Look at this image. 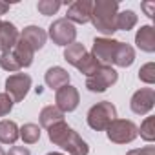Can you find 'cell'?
<instances>
[{"mask_svg":"<svg viewBox=\"0 0 155 155\" xmlns=\"http://www.w3.org/2000/svg\"><path fill=\"white\" fill-rule=\"evenodd\" d=\"M117 13H119L117 2H113V0H97V2H93L90 20L95 26V29L101 31L102 35H113L117 31L115 28Z\"/></svg>","mask_w":155,"mask_h":155,"instance_id":"obj_1","label":"cell"},{"mask_svg":"<svg viewBox=\"0 0 155 155\" xmlns=\"http://www.w3.org/2000/svg\"><path fill=\"white\" fill-rule=\"evenodd\" d=\"M117 119V108L110 101L97 102L88 111V126L95 131H104Z\"/></svg>","mask_w":155,"mask_h":155,"instance_id":"obj_2","label":"cell"},{"mask_svg":"<svg viewBox=\"0 0 155 155\" xmlns=\"http://www.w3.org/2000/svg\"><path fill=\"white\" fill-rule=\"evenodd\" d=\"M119 81V73L111 68V66H104L101 64V68L90 75L86 79V88L91 91V93H102L106 91L110 86H113L115 82Z\"/></svg>","mask_w":155,"mask_h":155,"instance_id":"obj_3","label":"cell"},{"mask_svg":"<svg viewBox=\"0 0 155 155\" xmlns=\"http://www.w3.org/2000/svg\"><path fill=\"white\" fill-rule=\"evenodd\" d=\"M108 139L115 144H128V142H133L139 135V130L137 126L131 122V120H126V119H115L108 130Z\"/></svg>","mask_w":155,"mask_h":155,"instance_id":"obj_4","label":"cell"},{"mask_svg":"<svg viewBox=\"0 0 155 155\" xmlns=\"http://www.w3.org/2000/svg\"><path fill=\"white\" fill-rule=\"evenodd\" d=\"M49 38L57 44V46H69L75 42L77 38V28L75 24H71L68 18H57L48 31Z\"/></svg>","mask_w":155,"mask_h":155,"instance_id":"obj_5","label":"cell"},{"mask_svg":"<svg viewBox=\"0 0 155 155\" xmlns=\"http://www.w3.org/2000/svg\"><path fill=\"white\" fill-rule=\"evenodd\" d=\"M31 88V77L28 73H13L6 79V93L11 97L13 102L24 101Z\"/></svg>","mask_w":155,"mask_h":155,"instance_id":"obj_6","label":"cell"},{"mask_svg":"<svg viewBox=\"0 0 155 155\" xmlns=\"http://www.w3.org/2000/svg\"><path fill=\"white\" fill-rule=\"evenodd\" d=\"M55 102H57L55 106H57L62 113H68V111L77 110V106H79V102H81L79 90H77L75 86H69V84L58 88L57 93H55Z\"/></svg>","mask_w":155,"mask_h":155,"instance_id":"obj_7","label":"cell"},{"mask_svg":"<svg viewBox=\"0 0 155 155\" xmlns=\"http://www.w3.org/2000/svg\"><path fill=\"white\" fill-rule=\"evenodd\" d=\"M155 104V91L153 88H140L139 91H135L131 95L130 101V108L135 115H146L153 110Z\"/></svg>","mask_w":155,"mask_h":155,"instance_id":"obj_8","label":"cell"},{"mask_svg":"<svg viewBox=\"0 0 155 155\" xmlns=\"http://www.w3.org/2000/svg\"><path fill=\"white\" fill-rule=\"evenodd\" d=\"M117 44H119V40H113V38H106V37L95 38V40H93L91 55H93L99 62H104V66H110V64L113 62V55H115Z\"/></svg>","mask_w":155,"mask_h":155,"instance_id":"obj_9","label":"cell"},{"mask_svg":"<svg viewBox=\"0 0 155 155\" xmlns=\"http://www.w3.org/2000/svg\"><path fill=\"white\" fill-rule=\"evenodd\" d=\"M91 8H93L91 0H77V2H73L68 8L66 18L71 24H88L90 17H91Z\"/></svg>","mask_w":155,"mask_h":155,"instance_id":"obj_10","label":"cell"},{"mask_svg":"<svg viewBox=\"0 0 155 155\" xmlns=\"http://www.w3.org/2000/svg\"><path fill=\"white\" fill-rule=\"evenodd\" d=\"M20 38H22V40H26V42L31 46V49H33V51H37V49H42V48L46 46L48 33H46L42 28H38V26H28V28H24V29H22Z\"/></svg>","mask_w":155,"mask_h":155,"instance_id":"obj_11","label":"cell"},{"mask_svg":"<svg viewBox=\"0 0 155 155\" xmlns=\"http://www.w3.org/2000/svg\"><path fill=\"white\" fill-rule=\"evenodd\" d=\"M62 150H66L69 155H88L90 153V146L88 142L77 133L75 130H71V133L66 137V140L60 144Z\"/></svg>","mask_w":155,"mask_h":155,"instance_id":"obj_12","label":"cell"},{"mask_svg":"<svg viewBox=\"0 0 155 155\" xmlns=\"http://www.w3.org/2000/svg\"><path fill=\"white\" fill-rule=\"evenodd\" d=\"M18 38H20V33L15 28V24L2 22V28H0V49H2V53L4 51H11Z\"/></svg>","mask_w":155,"mask_h":155,"instance_id":"obj_13","label":"cell"},{"mask_svg":"<svg viewBox=\"0 0 155 155\" xmlns=\"http://www.w3.org/2000/svg\"><path fill=\"white\" fill-rule=\"evenodd\" d=\"M44 81H46L48 88L58 90V88L69 84V73H68L64 68H60V66H53V68H49V69L46 71Z\"/></svg>","mask_w":155,"mask_h":155,"instance_id":"obj_14","label":"cell"},{"mask_svg":"<svg viewBox=\"0 0 155 155\" xmlns=\"http://www.w3.org/2000/svg\"><path fill=\"white\" fill-rule=\"evenodd\" d=\"M135 44L140 51L153 53L155 51V29L151 26H142L135 35Z\"/></svg>","mask_w":155,"mask_h":155,"instance_id":"obj_15","label":"cell"},{"mask_svg":"<svg viewBox=\"0 0 155 155\" xmlns=\"http://www.w3.org/2000/svg\"><path fill=\"white\" fill-rule=\"evenodd\" d=\"M11 53L15 55V58H17V62L20 64V68H29V66L33 64L35 51L31 49V46H29L26 40L18 38L17 44H15V48L11 49Z\"/></svg>","mask_w":155,"mask_h":155,"instance_id":"obj_16","label":"cell"},{"mask_svg":"<svg viewBox=\"0 0 155 155\" xmlns=\"http://www.w3.org/2000/svg\"><path fill=\"white\" fill-rule=\"evenodd\" d=\"M133 60H135V49L130 44L119 42L117 49H115V55H113V64L119 66V68H130L133 64Z\"/></svg>","mask_w":155,"mask_h":155,"instance_id":"obj_17","label":"cell"},{"mask_svg":"<svg viewBox=\"0 0 155 155\" xmlns=\"http://www.w3.org/2000/svg\"><path fill=\"white\" fill-rule=\"evenodd\" d=\"M38 119H40V126L42 128H51L53 124L64 120V113L57 106H46V108H42Z\"/></svg>","mask_w":155,"mask_h":155,"instance_id":"obj_18","label":"cell"},{"mask_svg":"<svg viewBox=\"0 0 155 155\" xmlns=\"http://www.w3.org/2000/svg\"><path fill=\"white\" fill-rule=\"evenodd\" d=\"M18 139V126L13 120H0V142L15 144Z\"/></svg>","mask_w":155,"mask_h":155,"instance_id":"obj_19","label":"cell"},{"mask_svg":"<svg viewBox=\"0 0 155 155\" xmlns=\"http://www.w3.org/2000/svg\"><path fill=\"white\" fill-rule=\"evenodd\" d=\"M71 126H68L64 120L62 122H57V124H53L51 128H48V137H49V140L53 142V144H57V146H60L64 140H66V137L71 133Z\"/></svg>","mask_w":155,"mask_h":155,"instance_id":"obj_20","label":"cell"},{"mask_svg":"<svg viewBox=\"0 0 155 155\" xmlns=\"http://www.w3.org/2000/svg\"><path fill=\"white\" fill-rule=\"evenodd\" d=\"M86 53H88V51H86L84 44H81V42H73V44L66 46V49H64V60H68L71 66L77 68V64L82 60V57H84Z\"/></svg>","mask_w":155,"mask_h":155,"instance_id":"obj_21","label":"cell"},{"mask_svg":"<svg viewBox=\"0 0 155 155\" xmlns=\"http://www.w3.org/2000/svg\"><path fill=\"white\" fill-rule=\"evenodd\" d=\"M135 24H137V15H135V11L126 9V11H122V13H117V18H115V28H117V29H120V31H130V29L135 28Z\"/></svg>","mask_w":155,"mask_h":155,"instance_id":"obj_22","label":"cell"},{"mask_svg":"<svg viewBox=\"0 0 155 155\" xmlns=\"http://www.w3.org/2000/svg\"><path fill=\"white\" fill-rule=\"evenodd\" d=\"M18 137H20L26 144H35V142H38V139H40V128H38V124H33V122L24 124L22 128H18Z\"/></svg>","mask_w":155,"mask_h":155,"instance_id":"obj_23","label":"cell"},{"mask_svg":"<svg viewBox=\"0 0 155 155\" xmlns=\"http://www.w3.org/2000/svg\"><path fill=\"white\" fill-rule=\"evenodd\" d=\"M101 68V62L91 55V53H86L84 57H82V60L77 64V69H79L82 75H86V77H90V75H93L97 69Z\"/></svg>","mask_w":155,"mask_h":155,"instance_id":"obj_24","label":"cell"},{"mask_svg":"<svg viewBox=\"0 0 155 155\" xmlns=\"http://www.w3.org/2000/svg\"><path fill=\"white\" fill-rule=\"evenodd\" d=\"M0 68L6 69V71H9V73H17V71L22 69L11 51H4L2 55H0Z\"/></svg>","mask_w":155,"mask_h":155,"instance_id":"obj_25","label":"cell"},{"mask_svg":"<svg viewBox=\"0 0 155 155\" xmlns=\"http://www.w3.org/2000/svg\"><path fill=\"white\" fill-rule=\"evenodd\" d=\"M137 130L146 142L155 140V117H146L144 122L140 124V128H137Z\"/></svg>","mask_w":155,"mask_h":155,"instance_id":"obj_26","label":"cell"},{"mask_svg":"<svg viewBox=\"0 0 155 155\" xmlns=\"http://www.w3.org/2000/svg\"><path fill=\"white\" fill-rule=\"evenodd\" d=\"M60 0H40V2L37 4V9L40 15L44 17H49V15H55L58 9H60Z\"/></svg>","mask_w":155,"mask_h":155,"instance_id":"obj_27","label":"cell"},{"mask_svg":"<svg viewBox=\"0 0 155 155\" xmlns=\"http://www.w3.org/2000/svg\"><path fill=\"white\" fill-rule=\"evenodd\" d=\"M139 79L146 84H155V64L148 62L139 69Z\"/></svg>","mask_w":155,"mask_h":155,"instance_id":"obj_28","label":"cell"},{"mask_svg":"<svg viewBox=\"0 0 155 155\" xmlns=\"http://www.w3.org/2000/svg\"><path fill=\"white\" fill-rule=\"evenodd\" d=\"M13 101L8 93H0V117H6L8 113H11L13 110Z\"/></svg>","mask_w":155,"mask_h":155,"instance_id":"obj_29","label":"cell"},{"mask_svg":"<svg viewBox=\"0 0 155 155\" xmlns=\"http://www.w3.org/2000/svg\"><path fill=\"white\" fill-rule=\"evenodd\" d=\"M126 155H155V146H144L140 150H130Z\"/></svg>","mask_w":155,"mask_h":155,"instance_id":"obj_30","label":"cell"},{"mask_svg":"<svg viewBox=\"0 0 155 155\" xmlns=\"http://www.w3.org/2000/svg\"><path fill=\"white\" fill-rule=\"evenodd\" d=\"M8 155H31V153H29V150L24 148V146H13Z\"/></svg>","mask_w":155,"mask_h":155,"instance_id":"obj_31","label":"cell"},{"mask_svg":"<svg viewBox=\"0 0 155 155\" xmlns=\"http://www.w3.org/2000/svg\"><path fill=\"white\" fill-rule=\"evenodd\" d=\"M142 9H146V15H148L150 18L155 17V15H153V4H151V2H144V4H142Z\"/></svg>","mask_w":155,"mask_h":155,"instance_id":"obj_32","label":"cell"},{"mask_svg":"<svg viewBox=\"0 0 155 155\" xmlns=\"http://www.w3.org/2000/svg\"><path fill=\"white\" fill-rule=\"evenodd\" d=\"M9 11V4H6V2H0V15H6Z\"/></svg>","mask_w":155,"mask_h":155,"instance_id":"obj_33","label":"cell"},{"mask_svg":"<svg viewBox=\"0 0 155 155\" xmlns=\"http://www.w3.org/2000/svg\"><path fill=\"white\" fill-rule=\"evenodd\" d=\"M48 155H64V153H57V151H51V153H48Z\"/></svg>","mask_w":155,"mask_h":155,"instance_id":"obj_34","label":"cell"},{"mask_svg":"<svg viewBox=\"0 0 155 155\" xmlns=\"http://www.w3.org/2000/svg\"><path fill=\"white\" fill-rule=\"evenodd\" d=\"M0 155H6V151H4V148L0 146Z\"/></svg>","mask_w":155,"mask_h":155,"instance_id":"obj_35","label":"cell"},{"mask_svg":"<svg viewBox=\"0 0 155 155\" xmlns=\"http://www.w3.org/2000/svg\"><path fill=\"white\" fill-rule=\"evenodd\" d=\"M2 22H4V20H0V28H2Z\"/></svg>","mask_w":155,"mask_h":155,"instance_id":"obj_36","label":"cell"}]
</instances>
